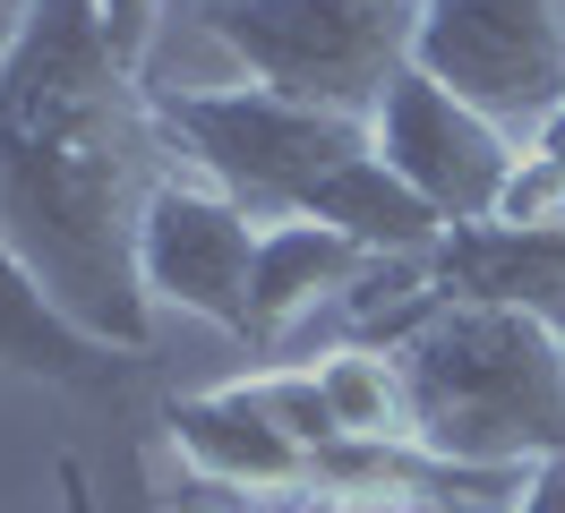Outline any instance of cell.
I'll return each instance as SVG.
<instances>
[{"label":"cell","instance_id":"6","mask_svg":"<svg viewBox=\"0 0 565 513\" xmlns=\"http://www.w3.org/2000/svg\"><path fill=\"white\" fill-rule=\"evenodd\" d=\"M248 266H257V214L223 197L214 180L180 163L154 180L138 214V282L154 308L206 317L223 334H248Z\"/></svg>","mask_w":565,"mask_h":513},{"label":"cell","instance_id":"12","mask_svg":"<svg viewBox=\"0 0 565 513\" xmlns=\"http://www.w3.org/2000/svg\"><path fill=\"white\" fill-rule=\"evenodd\" d=\"M309 385L326 403V428L343 445H420V419H412V385H403V360L394 351H369V342H343V351H318L300 360Z\"/></svg>","mask_w":565,"mask_h":513},{"label":"cell","instance_id":"10","mask_svg":"<svg viewBox=\"0 0 565 513\" xmlns=\"http://www.w3.org/2000/svg\"><path fill=\"white\" fill-rule=\"evenodd\" d=\"M377 266V248L326 223H257V266H248V351H275L291 325H309L326 300H343L360 274Z\"/></svg>","mask_w":565,"mask_h":513},{"label":"cell","instance_id":"15","mask_svg":"<svg viewBox=\"0 0 565 513\" xmlns=\"http://www.w3.org/2000/svg\"><path fill=\"white\" fill-rule=\"evenodd\" d=\"M505 513H565V462H540V471L523 479V496Z\"/></svg>","mask_w":565,"mask_h":513},{"label":"cell","instance_id":"2","mask_svg":"<svg viewBox=\"0 0 565 513\" xmlns=\"http://www.w3.org/2000/svg\"><path fill=\"white\" fill-rule=\"evenodd\" d=\"M146 103L180 146V163L214 180L223 197H241L257 223H326L377 257H428L446 239V223L377 163L369 120L282 103L248 77L241 86H146Z\"/></svg>","mask_w":565,"mask_h":513},{"label":"cell","instance_id":"4","mask_svg":"<svg viewBox=\"0 0 565 513\" xmlns=\"http://www.w3.org/2000/svg\"><path fill=\"white\" fill-rule=\"evenodd\" d=\"M198 26L248 86L343 120H369L412 68V0H206Z\"/></svg>","mask_w":565,"mask_h":513},{"label":"cell","instance_id":"9","mask_svg":"<svg viewBox=\"0 0 565 513\" xmlns=\"http://www.w3.org/2000/svg\"><path fill=\"white\" fill-rule=\"evenodd\" d=\"M428 291L565 334V223H462L428 248Z\"/></svg>","mask_w":565,"mask_h":513},{"label":"cell","instance_id":"17","mask_svg":"<svg viewBox=\"0 0 565 513\" xmlns=\"http://www.w3.org/2000/svg\"><path fill=\"white\" fill-rule=\"evenodd\" d=\"M531 146H548V154H565V103H557V120H548V129L531 137Z\"/></svg>","mask_w":565,"mask_h":513},{"label":"cell","instance_id":"7","mask_svg":"<svg viewBox=\"0 0 565 513\" xmlns=\"http://www.w3.org/2000/svg\"><path fill=\"white\" fill-rule=\"evenodd\" d=\"M369 137H377V163H386L446 232L489 223L497 197H505V180H514V154H523L497 120H480L471 103H455L437 77H420V68H403L386 86V103L369 111Z\"/></svg>","mask_w":565,"mask_h":513},{"label":"cell","instance_id":"16","mask_svg":"<svg viewBox=\"0 0 565 513\" xmlns=\"http://www.w3.org/2000/svg\"><path fill=\"white\" fill-rule=\"evenodd\" d=\"M248 513H420V505H352V496H266Z\"/></svg>","mask_w":565,"mask_h":513},{"label":"cell","instance_id":"5","mask_svg":"<svg viewBox=\"0 0 565 513\" xmlns=\"http://www.w3.org/2000/svg\"><path fill=\"white\" fill-rule=\"evenodd\" d=\"M412 68L531 146L565 103V0H412Z\"/></svg>","mask_w":565,"mask_h":513},{"label":"cell","instance_id":"14","mask_svg":"<svg viewBox=\"0 0 565 513\" xmlns=\"http://www.w3.org/2000/svg\"><path fill=\"white\" fill-rule=\"evenodd\" d=\"M95 18H104V43L120 61L146 77V34H154V0H95Z\"/></svg>","mask_w":565,"mask_h":513},{"label":"cell","instance_id":"8","mask_svg":"<svg viewBox=\"0 0 565 513\" xmlns=\"http://www.w3.org/2000/svg\"><path fill=\"white\" fill-rule=\"evenodd\" d=\"M163 437H172V453L198 479L232 488L248 505H266V496H318V453L291 437V428H275L241 385L172 394L163 403Z\"/></svg>","mask_w":565,"mask_h":513},{"label":"cell","instance_id":"13","mask_svg":"<svg viewBox=\"0 0 565 513\" xmlns=\"http://www.w3.org/2000/svg\"><path fill=\"white\" fill-rule=\"evenodd\" d=\"M489 223H565V154L523 146V154H514V180H505V197H497Z\"/></svg>","mask_w":565,"mask_h":513},{"label":"cell","instance_id":"3","mask_svg":"<svg viewBox=\"0 0 565 513\" xmlns=\"http://www.w3.org/2000/svg\"><path fill=\"white\" fill-rule=\"evenodd\" d=\"M412 385L420 453L462 471H540L565 462V334L514 308H471L428 291L386 342Z\"/></svg>","mask_w":565,"mask_h":513},{"label":"cell","instance_id":"18","mask_svg":"<svg viewBox=\"0 0 565 513\" xmlns=\"http://www.w3.org/2000/svg\"><path fill=\"white\" fill-rule=\"evenodd\" d=\"M0 9H9V18H18V9H26V0H0Z\"/></svg>","mask_w":565,"mask_h":513},{"label":"cell","instance_id":"11","mask_svg":"<svg viewBox=\"0 0 565 513\" xmlns=\"http://www.w3.org/2000/svg\"><path fill=\"white\" fill-rule=\"evenodd\" d=\"M0 368H26L43 385H70V394H104L120 376V351L70 325L9 239H0Z\"/></svg>","mask_w":565,"mask_h":513},{"label":"cell","instance_id":"1","mask_svg":"<svg viewBox=\"0 0 565 513\" xmlns=\"http://www.w3.org/2000/svg\"><path fill=\"white\" fill-rule=\"evenodd\" d=\"M163 171H180V146L104 43L95 0H26L0 34V239L120 360L154 342L138 214Z\"/></svg>","mask_w":565,"mask_h":513}]
</instances>
